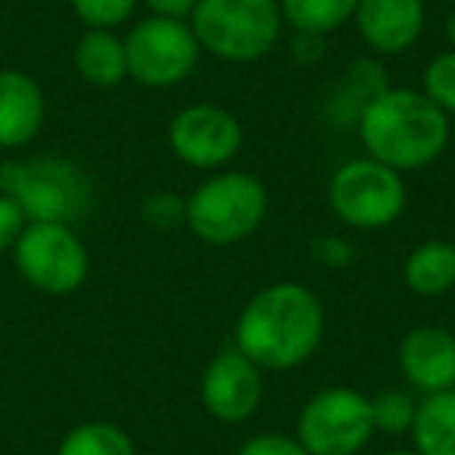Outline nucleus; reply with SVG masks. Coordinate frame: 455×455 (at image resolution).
Masks as SVG:
<instances>
[{
    "label": "nucleus",
    "instance_id": "17",
    "mask_svg": "<svg viewBox=\"0 0 455 455\" xmlns=\"http://www.w3.org/2000/svg\"><path fill=\"white\" fill-rule=\"evenodd\" d=\"M403 281L415 297H443L455 287V243L421 241L403 262Z\"/></svg>",
    "mask_w": 455,
    "mask_h": 455
},
{
    "label": "nucleus",
    "instance_id": "12",
    "mask_svg": "<svg viewBox=\"0 0 455 455\" xmlns=\"http://www.w3.org/2000/svg\"><path fill=\"white\" fill-rule=\"evenodd\" d=\"M353 22L374 57H399L418 44L427 10L424 0H359Z\"/></svg>",
    "mask_w": 455,
    "mask_h": 455
},
{
    "label": "nucleus",
    "instance_id": "16",
    "mask_svg": "<svg viewBox=\"0 0 455 455\" xmlns=\"http://www.w3.org/2000/svg\"><path fill=\"white\" fill-rule=\"evenodd\" d=\"M76 72L91 88H116L128 78V60H125V38L113 28H88L76 41L72 53Z\"/></svg>",
    "mask_w": 455,
    "mask_h": 455
},
{
    "label": "nucleus",
    "instance_id": "31",
    "mask_svg": "<svg viewBox=\"0 0 455 455\" xmlns=\"http://www.w3.org/2000/svg\"><path fill=\"white\" fill-rule=\"evenodd\" d=\"M387 455H418L415 449H396V452H387Z\"/></svg>",
    "mask_w": 455,
    "mask_h": 455
},
{
    "label": "nucleus",
    "instance_id": "28",
    "mask_svg": "<svg viewBox=\"0 0 455 455\" xmlns=\"http://www.w3.org/2000/svg\"><path fill=\"white\" fill-rule=\"evenodd\" d=\"M150 10V16H169V20H188L194 13L196 0H138Z\"/></svg>",
    "mask_w": 455,
    "mask_h": 455
},
{
    "label": "nucleus",
    "instance_id": "2",
    "mask_svg": "<svg viewBox=\"0 0 455 455\" xmlns=\"http://www.w3.org/2000/svg\"><path fill=\"white\" fill-rule=\"evenodd\" d=\"M355 132L365 156L399 175L434 165L452 140L449 116L415 88H384L359 116Z\"/></svg>",
    "mask_w": 455,
    "mask_h": 455
},
{
    "label": "nucleus",
    "instance_id": "22",
    "mask_svg": "<svg viewBox=\"0 0 455 455\" xmlns=\"http://www.w3.org/2000/svg\"><path fill=\"white\" fill-rule=\"evenodd\" d=\"M421 91L430 103L443 109L452 119L455 116V51L436 53L421 76Z\"/></svg>",
    "mask_w": 455,
    "mask_h": 455
},
{
    "label": "nucleus",
    "instance_id": "20",
    "mask_svg": "<svg viewBox=\"0 0 455 455\" xmlns=\"http://www.w3.org/2000/svg\"><path fill=\"white\" fill-rule=\"evenodd\" d=\"M57 455H138L125 427L113 421H84L66 430Z\"/></svg>",
    "mask_w": 455,
    "mask_h": 455
},
{
    "label": "nucleus",
    "instance_id": "19",
    "mask_svg": "<svg viewBox=\"0 0 455 455\" xmlns=\"http://www.w3.org/2000/svg\"><path fill=\"white\" fill-rule=\"evenodd\" d=\"M284 26L293 35H318L328 38L331 32L353 22L359 0H278Z\"/></svg>",
    "mask_w": 455,
    "mask_h": 455
},
{
    "label": "nucleus",
    "instance_id": "5",
    "mask_svg": "<svg viewBox=\"0 0 455 455\" xmlns=\"http://www.w3.org/2000/svg\"><path fill=\"white\" fill-rule=\"evenodd\" d=\"M188 22L200 51L221 63H256L284 32L278 0H196Z\"/></svg>",
    "mask_w": 455,
    "mask_h": 455
},
{
    "label": "nucleus",
    "instance_id": "25",
    "mask_svg": "<svg viewBox=\"0 0 455 455\" xmlns=\"http://www.w3.org/2000/svg\"><path fill=\"white\" fill-rule=\"evenodd\" d=\"M237 455H309L303 449V443L297 436H284V434H253Z\"/></svg>",
    "mask_w": 455,
    "mask_h": 455
},
{
    "label": "nucleus",
    "instance_id": "26",
    "mask_svg": "<svg viewBox=\"0 0 455 455\" xmlns=\"http://www.w3.org/2000/svg\"><path fill=\"white\" fill-rule=\"evenodd\" d=\"M26 225H28V219L20 209V203H16L13 196L0 194V256L16 247V241H20Z\"/></svg>",
    "mask_w": 455,
    "mask_h": 455
},
{
    "label": "nucleus",
    "instance_id": "1",
    "mask_svg": "<svg viewBox=\"0 0 455 455\" xmlns=\"http://www.w3.org/2000/svg\"><path fill=\"white\" fill-rule=\"evenodd\" d=\"M324 340V306L315 291L278 281L247 299L235 324V347L262 371H293Z\"/></svg>",
    "mask_w": 455,
    "mask_h": 455
},
{
    "label": "nucleus",
    "instance_id": "7",
    "mask_svg": "<svg viewBox=\"0 0 455 455\" xmlns=\"http://www.w3.org/2000/svg\"><path fill=\"white\" fill-rule=\"evenodd\" d=\"M10 253L20 278L47 297H69L91 272L88 247L78 231L57 221H28Z\"/></svg>",
    "mask_w": 455,
    "mask_h": 455
},
{
    "label": "nucleus",
    "instance_id": "3",
    "mask_svg": "<svg viewBox=\"0 0 455 455\" xmlns=\"http://www.w3.org/2000/svg\"><path fill=\"white\" fill-rule=\"evenodd\" d=\"M0 194L13 196L28 221H57L72 228L88 219L97 200L88 172L57 153L4 159Z\"/></svg>",
    "mask_w": 455,
    "mask_h": 455
},
{
    "label": "nucleus",
    "instance_id": "27",
    "mask_svg": "<svg viewBox=\"0 0 455 455\" xmlns=\"http://www.w3.org/2000/svg\"><path fill=\"white\" fill-rule=\"evenodd\" d=\"M312 253L322 266L328 268H343L353 262V243L340 235H324V237H315L312 241Z\"/></svg>",
    "mask_w": 455,
    "mask_h": 455
},
{
    "label": "nucleus",
    "instance_id": "23",
    "mask_svg": "<svg viewBox=\"0 0 455 455\" xmlns=\"http://www.w3.org/2000/svg\"><path fill=\"white\" fill-rule=\"evenodd\" d=\"M72 13L88 28H119L134 16L138 0H69Z\"/></svg>",
    "mask_w": 455,
    "mask_h": 455
},
{
    "label": "nucleus",
    "instance_id": "24",
    "mask_svg": "<svg viewBox=\"0 0 455 455\" xmlns=\"http://www.w3.org/2000/svg\"><path fill=\"white\" fill-rule=\"evenodd\" d=\"M184 206H188V196L175 194V190H156V194L144 196L140 215L156 231H175L184 225Z\"/></svg>",
    "mask_w": 455,
    "mask_h": 455
},
{
    "label": "nucleus",
    "instance_id": "21",
    "mask_svg": "<svg viewBox=\"0 0 455 455\" xmlns=\"http://www.w3.org/2000/svg\"><path fill=\"white\" fill-rule=\"evenodd\" d=\"M418 403L405 390H380L371 396V418H374V434L387 436H403L411 430L415 421Z\"/></svg>",
    "mask_w": 455,
    "mask_h": 455
},
{
    "label": "nucleus",
    "instance_id": "18",
    "mask_svg": "<svg viewBox=\"0 0 455 455\" xmlns=\"http://www.w3.org/2000/svg\"><path fill=\"white\" fill-rule=\"evenodd\" d=\"M409 436L418 455H455V390L418 399Z\"/></svg>",
    "mask_w": 455,
    "mask_h": 455
},
{
    "label": "nucleus",
    "instance_id": "9",
    "mask_svg": "<svg viewBox=\"0 0 455 455\" xmlns=\"http://www.w3.org/2000/svg\"><path fill=\"white\" fill-rule=\"evenodd\" d=\"M200 44L188 20L147 16L125 35L128 78L144 88H175L200 63Z\"/></svg>",
    "mask_w": 455,
    "mask_h": 455
},
{
    "label": "nucleus",
    "instance_id": "15",
    "mask_svg": "<svg viewBox=\"0 0 455 455\" xmlns=\"http://www.w3.org/2000/svg\"><path fill=\"white\" fill-rule=\"evenodd\" d=\"M384 88H390V82H387V69L380 66V60L378 57L355 60L337 78L334 88H331L328 100H324V119L340 128H355V122L365 113V107Z\"/></svg>",
    "mask_w": 455,
    "mask_h": 455
},
{
    "label": "nucleus",
    "instance_id": "30",
    "mask_svg": "<svg viewBox=\"0 0 455 455\" xmlns=\"http://www.w3.org/2000/svg\"><path fill=\"white\" fill-rule=\"evenodd\" d=\"M443 28H446V41H449V51H455V10H452V13L446 16V26H443Z\"/></svg>",
    "mask_w": 455,
    "mask_h": 455
},
{
    "label": "nucleus",
    "instance_id": "8",
    "mask_svg": "<svg viewBox=\"0 0 455 455\" xmlns=\"http://www.w3.org/2000/svg\"><path fill=\"white\" fill-rule=\"evenodd\" d=\"M293 436L309 455H359L374 436L371 396L353 387H324L303 403Z\"/></svg>",
    "mask_w": 455,
    "mask_h": 455
},
{
    "label": "nucleus",
    "instance_id": "10",
    "mask_svg": "<svg viewBox=\"0 0 455 455\" xmlns=\"http://www.w3.org/2000/svg\"><path fill=\"white\" fill-rule=\"evenodd\" d=\"M169 147L178 163L200 172L225 169L243 147V125L219 103H190L169 122Z\"/></svg>",
    "mask_w": 455,
    "mask_h": 455
},
{
    "label": "nucleus",
    "instance_id": "4",
    "mask_svg": "<svg viewBox=\"0 0 455 455\" xmlns=\"http://www.w3.org/2000/svg\"><path fill=\"white\" fill-rule=\"evenodd\" d=\"M268 215V190L253 172L228 169L196 184L184 206V225L209 247L253 237Z\"/></svg>",
    "mask_w": 455,
    "mask_h": 455
},
{
    "label": "nucleus",
    "instance_id": "11",
    "mask_svg": "<svg viewBox=\"0 0 455 455\" xmlns=\"http://www.w3.org/2000/svg\"><path fill=\"white\" fill-rule=\"evenodd\" d=\"M266 380L262 368L235 343L221 347L200 374V403L215 421L243 424L259 411Z\"/></svg>",
    "mask_w": 455,
    "mask_h": 455
},
{
    "label": "nucleus",
    "instance_id": "6",
    "mask_svg": "<svg viewBox=\"0 0 455 455\" xmlns=\"http://www.w3.org/2000/svg\"><path fill=\"white\" fill-rule=\"evenodd\" d=\"M328 206L337 221L359 231H384L403 219L409 188L399 172L371 156H355L337 165L328 181Z\"/></svg>",
    "mask_w": 455,
    "mask_h": 455
},
{
    "label": "nucleus",
    "instance_id": "13",
    "mask_svg": "<svg viewBox=\"0 0 455 455\" xmlns=\"http://www.w3.org/2000/svg\"><path fill=\"white\" fill-rule=\"evenodd\" d=\"M399 371L418 393L455 390V334L440 324H418L399 343Z\"/></svg>",
    "mask_w": 455,
    "mask_h": 455
},
{
    "label": "nucleus",
    "instance_id": "29",
    "mask_svg": "<svg viewBox=\"0 0 455 455\" xmlns=\"http://www.w3.org/2000/svg\"><path fill=\"white\" fill-rule=\"evenodd\" d=\"M324 47V38H318V35H293V57L299 60V63H315L318 57H322Z\"/></svg>",
    "mask_w": 455,
    "mask_h": 455
},
{
    "label": "nucleus",
    "instance_id": "14",
    "mask_svg": "<svg viewBox=\"0 0 455 455\" xmlns=\"http://www.w3.org/2000/svg\"><path fill=\"white\" fill-rule=\"evenodd\" d=\"M47 122L44 88L22 69H0V150H22Z\"/></svg>",
    "mask_w": 455,
    "mask_h": 455
}]
</instances>
